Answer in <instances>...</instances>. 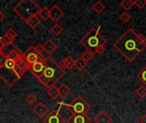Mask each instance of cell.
I'll list each match as a JSON object with an SVG mask.
<instances>
[{
	"label": "cell",
	"mask_w": 146,
	"mask_h": 123,
	"mask_svg": "<svg viewBox=\"0 0 146 123\" xmlns=\"http://www.w3.org/2000/svg\"><path fill=\"white\" fill-rule=\"evenodd\" d=\"M74 63H75V60L72 57H63L58 64L61 66V68L66 70V69H72L73 68H74Z\"/></svg>",
	"instance_id": "5bb4252c"
},
{
	"label": "cell",
	"mask_w": 146,
	"mask_h": 123,
	"mask_svg": "<svg viewBox=\"0 0 146 123\" xmlns=\"http://www.w3.org/2000/svg\"><path fill=\"white\" fill-rule=\"evenodd\" d=\"M66 74L61 66L50 57L45 59V68L38 79V82L44 87L50 88L55 86Z\"/></svg>",
	"instance_id": "7a4b0ae2"
},
{
	"label": "cell",
	"mask_w": 146,
	"mask_h": 123,
	"mask_svg": "<svg viewBox=\"0 0 146 123\" xmlns=\"http://www.w3.org/2000/svg\"><path fill=\"white\" fill-rule=\"evenodd\" d=\"M94 53L93 52H92V51H86L85 52H83L82 53V55L80 56V57L84 60V61H86L87 63L93 58V57H94Z\"/></svg>",
	"instance_id": "d4e9b609"
},
{
	"label": "cell",
	"mask_w": 146,
	"mask_h": 123,
	"mask_svg": "<svg viewBox=\"0 0 146 123\" xmlns=\"http://www.w3.org/2000/svg\"><path fill=\"white\" fill-rule=\"evenodd\" d=\"M1 40L3 42V44L4 45V46H8V45H14V40L12 39H10L8 35H6L4 33V35L3 37H1Z\"/></svg>",
	"instance_id": "4316f807"
},
{
	"label": "cell",
	"mask_w": 146,
	"mask_h": 123,
	"mask_svg": "<svg viewBox=\"0 0 146 123\" xmlns=\"http://www.w3.org/2000/svg\"><path fill=\"white\" fill-rule=\"evenodd\" d=\"M63 30H64V28H63L61 25H59L58 23H56V24L53 25L52 27L50 28L51 33H52L55 36H59L60 34H62V33L63 32Z\"/></svg>",
	"instance_id": "7402d4cb"
},
{
	"label": "cell",
	"mask_w": 146,
	"mask_h": 123,
	"mask_svg": "<svg viewBox=\"0 0 146 123\" xmlns=\"http://www.w3.org/2000/svg\"><path fill=\"white\" fill-rule=\"evenodd\" d=\"M135 93L139 98H145L146 97V86H140L136 91Z\"/></svg>",
	"instance_id": "484cf974"
},
{
	"label": "cell",
	"mask_w": 146,
	"mask_h": 123,
	"mask_svg": "<svg viewBox=\"0 0 146 123\" xmlns=\"http://www.w3.org/2000/svg\"><path fill=\"white\" fill-rule=\"evenodd\" d=\"M106 51V48H105V45H102L100 46L97 51H96V54H98V55H102L103 53H104V51Z\"/></svg>",
	"instance_id": "1f68e13d"
},
{
	"label": "cell",
	"mask_w": 146,
	"mask_h": 123,
	"mask_svg": "<svg viewBox=\"0 0 146 123\" xmlns=\"http://www.w3.org/2000/svg\"><path fill=\"white\" fill-rule=\"evenodd\" d=\"M134 5L140 9H143L146 7V0H134Z\"/></svg>",
	"instance_id": "4dcf8cb0"
},
{
	"label": "cell",
	"mask_w": 146,
	"mask_h": 123,
	"mask_svg": "<svg viewBox=\"0 0 146 123\" xmlns=\"http://www.w3.org/2000/svg\"><path fill=\"white\" fill-rule=\"evenodd\" d=\"M44 123H64V119L59 112V110H53L48 113L44 118Z\"/></svg>",
	"instance_id": "ba28073f"
},
{
	"label": "cell",
	"mask_w": 146,
	"mask_h": 123,
	"mask_svg": "<svg viewBox=\"0 0 146 123\" xmlns=\"http://www.w3.org/2000/svg\"><path fill=\"white\" fill-rule=\"evenodd\" d=\"M38 16L40 18L41 21H48L50 19V9H48L47 7H43L40 8L38 13Z\"/></svg>",
	"instance_id": "ac0fdd59"
},
{
	"label": "cell",
	"mask_w": 146,
	"mask_h": 123,
	"mask_svg": "<svg viewBox=\"0 0 146 123\" xmlns=\"http://www.w3.org/2000/svg\"><path fill=\"white\" fill-rule=\"evenodd\" d=\"M5 34L8 35L10 39H12L13 40H15L16 38H17V33L13 29V28H9L6 32H5Z\"/></svg>",
	"instance_id": "f546056e"
},
{
	"label": "cell",
	"mask_w": 146,
	"mask_h": 123,
	"mask_svg": "<svg viewBox=\"0 0 146 123\" xmlns=\"http://www.w3.org/2000/svg\"><path fill=\"white\" fill-rule=\"evenodd\" d=\"M57 89H58L59 96L62 97V98H65L66 97H68V96L71 93V92H72L71 88H70L68 86H67L65 83L60 85V86L57 87Z\"/></svg>",
	"instance_id": "2e32d148"
},
{
	"label": "cell",
	"mask_w": 146,
	"mask_h": 123,
	"mask_svg": "<svg viewBox=\"0 0 146 123\" xmlns=\"http://www.w3.org/2000/svg\"><path fill=\"white\" fill-rule=\"evenodd\" d=\"M92 9L97 13V14H101L104 9H105V5L101 2V1H97L92 6Z\"/></svg>",
	"instance_id": "44dd1931"
},
{
	"label": "cell",
	"mask_w": 146,
	"mask_h": 123,
	"mask_svg": "<svg viewBox=\"0 0 146 123\" xmlns=\"http://www.w3.org/2000/svg\"><path fill=\"white\" fill-rule=\"evenodd\" d=\"M92 120L88 115H71L67 120L68 123H92Z\"/></svg>",
	"instance_id": "8fae6325"
},
{
	"label": "cell",
	"mask_w": 146,
	"mask_h": 123,
	"mask_svg": "<svg viewBox=\"0 0 146 123\" xmlns=\"http://www.w3.org/2000/svg\"><path fill=\"white\" fill-rule=\"evenodd\" d=\"M43 47H44V50L45 51V53L50 57L53 52H55L57 49H58V46L57 45L50 39H49L44 45H43Z\"/></svg>",
	"instance_id": "9a60e30c"
},
{
	"label": "cell",
	"mask_w": 146,
	"mask_h": 123,
	"mask_svg": "<svg viewBox=\"0 0 146 123\" xmlns=\"http://www.w3.org/2000/svg\"><path fill=\"white\" fill-rule=\"evenodd\" d=\"M44 68H45V59L40 58L37 62H35L34 64L29 67V70L37 79H38L39 76L42 74Z\"/></svg>",
	"instance_id": "9c48e42d"
},
{
	"label": "cell",
	"mask_w": 146,
	"mask_h": 123,
	"mask_svg": "<svg viewBox=\"0 0 146 123\" xmlns=\"http://www.w3.org/2000/svg\"><path fill=\"white\" fill-rule=\"evenodd\" d=\"M23 57L29 67L40 59L39 56L34 51V45H31L25 52H23Z\"/></svg>",
	"instance_id": "52a82bcc"
},
{
	"label": "cell",
	"mask_w": 146,
	"mask_h": 123,
	"mask_svg": "<svg viewBox=\"0 0 146 123\" xmlns=\"http://www.w3.org/2000/svg\"><path fill=\"white\" fill-rule=\"evenodd\" d=\"M39 9V5L33 0H21L13 8V11L24 21L37 15Z\"/></svg>",
	"instance_id": "5b68a950"
},
{
	"label": "cell",
	"mask_w": 146,
	"mask_h": 123,
	"mask_svg": "<svg viewBox=\"0 0 146 123\" xmlns=\"http://www.w3.org/2000/svg\"><path fill=\"white\" fill-rule=\"evenodd\" d=\"M23 75L16 65V61L7 58L5 63L0 68V79L9 87L13 86Z\"/></svg>",
	"instance_id": "277c9868"
},
{
	"label": "cell",
	"mask_w": 146,
	"mask_h": 123,
	"mask_svg": "<svg viewBox=\"0 0 146 123\" xmlns=\"http://www.w3.org/2000/svg\"><path fill=\"white\" fill-rule=\"evenodd\" d=\"M139 123H146V115H143L139 118Z\"/></svg>",
	"instance_id": "d6a6232c"
},
{
	"label": "cell",
	"mask_w": 146,
	"mask_h": 123,
	"mask_svg": "<svg viewBox=\"0 0 146 123\" xmlns=\"http://www.w3.org/2000/svg\"><path fill=\"white\" fill-rule=\"evenodd\" d=\"M63 15L64 11L58 5H53L50 9V19H51L53 22H57Z\"/></svg>",
	"instance_id": "30bf717a"
},
{
	"label": "cell",
	"mask_w": 146,
	"mask_h": 123,
	"mask_svg": "<svg viewBox=\"0 0 146 123\" xmlns=\"http://www.w3.org/2000/svg\"><path fill=\"white\" fill-rule=\"evenodd\" d=\"M101 26L93 27L89 30L80 40V44L83 45L86 51H90L96 54V51L102 45H105L108 41L100 33Z\"/></svg>",
	"instance_id": "3957f363"
},
{
	"label": "cell",
	"mask_w": 146,
	"mask_h": 123,
	"mask_svg": "<svg viewBox=\"0 0 146 123\" xmlns=\"http://www.w3.org/2000/svg\"><path fill=\"white\" fill-rule=\"evenodd\" d=\"M120 5L125 9V10H129L131 9L133 5H134V1L133 0H122L120 3Z\"/></svg>",
	"instance_id": "603a6c76"
},
{
	"label": "cell",
	"mask_w": 146,
	"mask_h": 123,
	"mask_svg": "<svg viewBox=\"0 0 146 123\" xmlns=\"http://www.w3.org/2000/svg\"><path fill=\"white\" fill-rule=\"evenodd\" d=\"M62 104L67 107L68 110L72 115H87L91 110V105L80 95L75 97L70 104L62 103Z\"/></svg>",
	"instance_id": "8992f818"
},
{
	"label": "cell",
	"mask_w": 146,
	"mask_h": 123,
	"mask_svg": "<svg viewBox=\"0 0 146 123\" xmlns=\"http://www.w3.org/2000/svg\"><path fill=\"white\" fill-rule=\"evenodd\" d=\"M47 94L52 99H56L58 97H60L59 96V92H58V89H57V87L56 86H53L48 88Z\"/></svg>",
	"instance_id": "ffe728a7"
},
{
	"label": "cell",
	"mask_w": 146,
	"mask_h": 123,
	"mask_svg": "<svg viewBox=\"0 0 146 123\" xmlns=\"http://www.w3.org/2000/svg\"><path fill=\"white\" fill-rule=\"evenodd\" d=\"M4 17H5V15H4V14L0 10V22L4 19Z\"/></svg>",
	"instance_id": "e575fe53"
},
{
	"label": "cell",
	"mask_w": 146,
	"mask_h": 123,
	"mask_svg": "<svg viewBox=\"0 0 146 123\" xmlns=\"http://www.w3.org/2000/svg\"><path fill=\"white\" fill-rule=\"evenodd\" d=\"M93 122L95 123H111L112 122V118L105 110H101L94 117Z\"/></svg>",
	"instance_id": "4fadbf2b"
},
{
	"label": "cell",
	"mask_w": 146,
	"mask_h": 123,
	"mask_svg": "<svg viewBox=\"0 0 146 123\" xmlns=\"http://www.w3.org/2000/svg\"><path fill=\"white\" fill-rule=\"evenodd\" d=\"M87 62L86 61H84L80 57H78L75 60V63H74V68L79 71V72H82L87 66Z\"/></svg>",
	"instance_id": "d6986e66"
},
{
	"label": "cell",
	"mask_w": 146,
	"mask_h": 123,
	"mask_svg": "<svg viewBox=\"0 0 146 123\" xmlns=\"http://www.w3.org/2000/svg\"><path fill=\"white\" fill-rule=\"evenodd\" d=\"M40 22H41V20L38 16V15H34V16H32L31 18H29L28 20H27L25 21V23L27 24L32 29H35L40 24Z\"/></svg>",
	"instance_id": "e0dca14e"
},
{
	"label": "cell",
	"mask_w": 146,
	"mask_h": 123,
	"mask_svg": "<svg viewBox=\"0 0 146 123\" xmlns=\"http://www.w3.org/2000/svg\"><path fill=\"white\" fill-rule=\"evenodd\" d=\"M5 48V46H4V45L3 44V42H2V40H1V38H0V53L1 52H3V49Z\"/></svg>",
	"instance_id": "836d02e7"
},
{
	"label": "cell",
	"mask_w": 146,
	"mask_h": 123,
	"mask_svg": "<svg viewBox=\"0 0 146 123\" xmlns=\"http://www.w3.org/2000/svg\"><path fill=\"white\" fill-rule=\"evenodd\" d=\"M25 100H26V102H27L29 105H33V104H34L36 103V101H37V97H36L34 94L30 93V94H28V95L26 97Z\"/></svg>",
	"instance_id": "83f0119b"
},
{
	"label": "cell",
	"mask_w": 146,
	"mask_h": 123,
	"mask_svg": "<svg viewBox=\"0 0 146 123\" xmlns=\"http://www.w3.org/2000/svg\"><path fill=\"white\" fill-rule=\"evenodd\" d=\"M113 46L128 62H133L146 49V38L129 27L115 41Z\"/></svg>",
	"instance_id": "6da1fadb"
},
{
	"label": "cell",
	"mask_w": 146,
	"mask_h": 123,
	"mask_svg": "<svg viewBox=\"0 0 146 123\" xmlns=\"http://www.w3.org/2000/svg\"><path fill=\"white\" fill-rule=\"evenodd\" d=\"M33 113L39 118H42L44 116H45L48 114L49 111V108L45 105L44 103L43 102H39L38 103L33 109Z\"/></svg>",
	"instance_id": "7c38bea8"
},
{
	"label": "cell",
	"mask_w": 146,
	"mask_h": 123,
	"mask_svg": "<svg viewBox=\"0 0 146 123\" xmlns=\"http://www.w3.org/2000/svg\"><path fill=\"white\" fill-rule=\"evenodd\" d=\"M137 77H138V79H139L141 82H143L144 86H146V66H145V67L138 73Z\"/></svg>",
	"instance_id": "cb8c5ba5"
},
{
	"label": "cell",
	"mask_w": 146,
	"mask_h": 123,
	"mask_svg": "<svg viewBox=\"0 0 146 123\" xmlns=\"http://www.w3.org/2000/svg\"><path fill=\"white\" fill-rule=\"evenodd\" d=\"M120 20H121V21L122 23L125 24V23L128 22V21L131 20V16H130V15L127 14V12H123V13H121V15H120Z\"/></svg>",
	"instance_id": "f1b7e54d"
}]
</instances>
